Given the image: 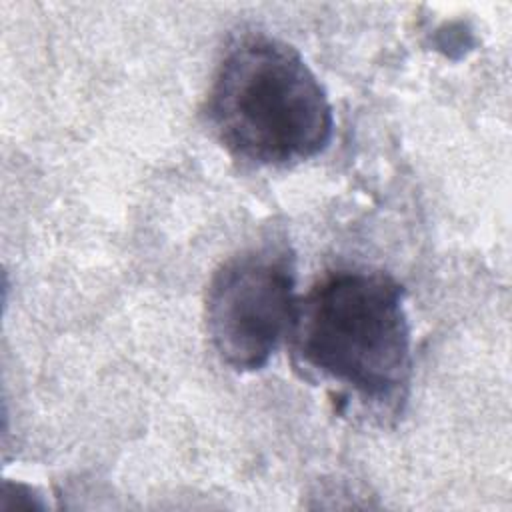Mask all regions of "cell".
<instances>
[{
    "label": "cell",
    "instance_id": "cell-1",
    "mask_svg": "<svg viewBox=\"0 0 512 512\" xmlns=\"http://www.w3.org/2000/svg\"><path fill=\"white\" fill-rule=\"evenodd\" d=\"M298 368L366 402L404 398L412 332L404 288L386 272L338 270L296 300L288 332Z\"/></svg>",
    "mask_w": 512,
    "mask_h": 512
},
{
    "label": "cell",
    "instance_id": "cell-3",
    "mask_svg": "<svg viewBox=\"0 0 512 512\" xmlns=\"http://www.w3.org/2000/svg\"><path fill=\"white\" fill-rule=\"evenodd\" d=\"M296 274L286 250L262 246L226 260L206 292V328L224 364L254 372L288 338Z\"/></svg>",
    "mask_w": 512,
    "mask_h": 512
},
{
    "label": "cell",
    "instance_id": "cell-2",
    "mask_svg": "<svg viewBox=\"0 0 512 512\" xmlns=\"http://www.w3.org/2000/svg\"><path fill=\"white\" fill-rule=\"evenodd\" d=\"M208 122L222 146L254 166H292L332 138L330 100L300 52L268 36L228 50L208 92Z\"/></svg>",
    "mask_w": 512,
    "mask_h": 512
}]
</instances>
